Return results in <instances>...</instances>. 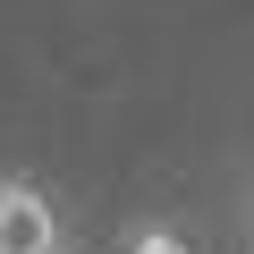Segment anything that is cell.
<instances>
[{"label": "cell", "mask_w": 254, "mask_h": 254, "mask_svg": "<svg viewBox=\"0 0 254 254\" xmlns=\"http://www.w3.org/2000/svg\"><path fill=\"white\" fill-rule=\"evenodd\" d=\"M127 254H195V246H187V237H178L170 220H144L136 237H127Z\"/></svg>", "instance_id": "7a4b0ae2"}, {"label": "cell", "mask_w": 254, "mask_h": 254, "mask_svg": "<svg viewBox=\"0 0 254 254\" xmlns=\"http://www.w3.org/2000/svg\"><path fill=\"white\" fill-rule=\"evenodd\" d=\"M0 254H68L60 203L17 170H0Z\"/></svg>", "instance_id": "6da1fadb"}]
</instances>
